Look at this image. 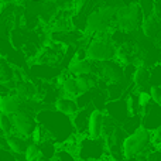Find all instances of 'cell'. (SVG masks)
Listing matches in <instances>:
<instances>
[{
    "label": "cell",
    "mask_w": 161,
    "mask_h": 161,
    "mask_svg": "<svg viewBox=\"0 0 161 161\" xmlns=\"http://www.w3.org/2000/svg\"><path fill=\"white\" fill-rule=\"evenodd\" d=\"M38 125L48 133L51 140L58 146L67 143L74 136H76L75 127L72 125V119L69 116L59 113L55 109L44 108L36 114Z\"/></svg>",
    "instance_id": "1"
},
{
    "label": "cell",
    "mask_w": 161,
    "mask_h": 161,
    "mask_svg": "<svg viewBox=\"0 0 161 161\" xmlns=\"http://www.w3.org/2000/svg\"><path fill=\"white\" fill-rule=\"evenodd\" d=\"M156 150L151 143V131L147 129L140 127L133 134H129L123 143V154L126 158H133V157H140L146 160V157Z\"/></svg>",
    "instance_id": "2"
},
{
    "label": "cell",
    "mask_w": 161,
    "mask_h": 161,
    "mask_svg": "<svg viewBox=\"0 0 161 161\" xmlns=\"http://www.w3.org/2000/svg\"><path fill=\"white\" fill-rule=\"evenodd\" d=\"M88 51V59L95 64L105 61H113L116 58L117 45L112 41V34L103 33L96 34L86 45Z\"/></svg>",
    "instance_id": "3"
},
{
    "label": "cell",
    "mask_w": 161,
    "mask_h": 161,
    "mask_svg": "<svg viewBox=\"0 0 161 161\" xmlns=\"http://www.w3.org/2000/svg\"><path fill=\"white\" fill-rule=\"evenodd\" d=\"M146 16L139 3L123 4L116 14V27L123 33H136L142 27Z\"/></svg>",
    "instance_id": "4"
},
{
    "label": "cell",
    "mask_w": 161,
    "mask_h": 161,
    "mask_svg": "<svg viewBox=\"0 0 161 161\" xmlns=\"http://www.w3.org/2000/svg\"><path fill=\"white\" fill-rule=\"evenodd\" d=\"M109 154L105 137H79L76 157L79 160H95L102 161Z\"/></svg>",
    "instance_id": "5"
},
{
    "label": "cell",
    "mask_w": 161,
    "mask_h": 161,
    "mask_svg": "<svg viewBox=\"0 0 161 161\" xmlns=\"http://www.w3.org/2000/svg\"><path fill=\"white\" fill-rule=\"evenodd\" d=\"M95 75L99 79L105 80L106 83H125V67L113 59V61H105L96 64V72Z\"/></svg>",
    "instance_id": "6"
},
{
    "label": "cell",
    "mask_w": 161,
    "mask_h": 161,
    "mask_svg": "<svg viewBox=\"0 0 161 161\" xmlns=\"http://www.w3.org/2000/svg\"><path fill=\"white\" fill-rule=\"evenodd\" d=\"M11 117H13L14 133L20 134V136L25 137V139H31L36 129L38 127V122L36 119V114L25 110V109H21L19 113H16Z\"/></svg>",
    "instance_id": "7"
},
{
    "label": "cell",
    "mask_w": 161,
    "mask_h": 161,
    "mask_svg": "<svg viewBox=\"0 0 161 161\" xmlns=\"http://www.w3.org/2000/svg\"><path fill=\"white\" fill-rule=\"evenodd\" d=\"M143 127L148 131H156L161 129V106L151 102L142 110Z\"/></svg>",
    "instance_id": "8"
},
{
    "label": "cell",
    "mask_w": 161,
    "mask_h": 161,
    "mask_svg": "<svg viewBox=\"0 0 161 161\" xmlns=\"http://www.w3.org/2000/svg\"><path fill=\"white\" fill-rule=\"evenodd\" d=\"M105 112L109 117L114 120L117 125L122 126L126 120L130 117L127 110V103L126 99H117V100H109L105 108Z\"/></svg>",
    "instance_id": "9"
},
{
    "label": "cell",
    "mask_w": 161,
    "mask_h": 161,
    "mask_svg": "<svg viewBox=\"0 0 161 161\" xmlns=\"http://www.w3.org/2000/svg\"><path fill=\"white\" fill-rule=\"evenodd\" d=\"M95 106L93 105H89L86 108H82L78 110V113L74 114L71 119H72V125L75 127V133L76 136L83 137V136H88L89 133V120H91V114L93 112Z\"/></svg>",
    "instance_id": "10"
},
{
    "label": "cell",
    "mask_w": 161,
    "mask_h": 161,
    "mask_svg": "<svg viewBox=\"0 0 161 161\" xmlns=\"http://www.w3.org/2000/svg\"><path fill=\"white\" fill-rule=\"evenodd\" d=\"M23 100L16 93H2L0 92V113L14 116L23 109Z\"/></svg>",
    "instance_id": "11"
},
{
    "label": "cell",
    "mask_w": 161,
    "mask_h": 161,
    "mask_svg": "<svg viewBox=\"0 0 161 161\" xmlns=\"http://www.w3.org/2000/svg\"><path fill=\"white\" fill-rule=\"evenodd\" d=\"M106 122V113L105 110L100 109H93L89 120V133L88 136L91 137H103V129H105Z\"/></svg>",
    "instance_id": "12"
},
{
    "label": "cell",
    "mask_w": 161,
    "mask_h": 161,
    "mask_svg": "<svg viewBox=\"0 0 161 161\" xmlns=\"http://www.w3.org/2000/svg\"><path fill=\"white\" fill-rule=\"evenodd\" d=\"M68 74H71L72 76H85V75H95L96 72V64L89 59H85V61H71L68 64L67 68Z\"/></svg>",
    "instance_id": "13"
},
{
    "label": "cell",
    "mask_w": 161,
    "mask_h": 161,
    "mask_svg": "<svg viewBox=\"0 0 161 161\" xmlns=\"http://www.w3.org/2000/svg\"><path fill=\"white\" fill-rule=\"evenodd\" d=\"M54 109L58 110L59 113L65 114V116H69L72 117L74 114L78 113L79 110V106H78V102H76L75 97H69V96H59L57 99V102L54 103Z\"/></svg>",
    "instance_id": "14"
},
{
    "label": "cell",
    "mask_w": 161,
    "mask_h": 161,
    "mask_svg": "<svg viewBox=\"0 0 161 161\" xmlns=\"http://www.w3.org/2000/svg\"><path fill=\"white\" fill-rule=\"evenodd\" d=\"M150 76H151V68L137 67L136 72L133 75V79H131L134 89L136 91H150V88H151Z\"/></svg>",
    "instance_id": "15"
},
{
    "label": "cell",
    "mask_w": 161,
    "mask_h": 161,
    "mask_svg": "<svg viewBox=\"0 0 161 161\" xmlns=\"http://www.w3.org/2000/svg\"><path fill=\"white\" fill-rule=\"evenodd\" d=\"M142 30L147 38L156 40L160 38V33H161V19L156 14H151V16L146 17L144 21L142 24Z\"/></svg>",
    "instance_id": "16"
},
{
    "label": "cell",
    "mask_w": 161,
    "mask_h": 161,
    "mask_svg": "<svg viewBox=\"0 0 161 161\" xmlns=\"http://www.w3.org/2000/svg\"><path fill=\"white\" fill-rule=\"evenodd\" d=\"M7 139V147L13 151L16 156H24L25 148L30 144L31 139H25V137L20 136L17 133H11L8 136H6Z\"/></svg>",
    "instance_id": "17"
},
{
    "label": "cell",
    "mask_w": 161,
    "mask_h": 161,
    "mask_svg": "<svg viewBox=\"0 0 161 161\" xmlns=\"http://www.w3.org/2000/svg\"><path fill=\"white\" fill-rule=\"evenodd\" d=\"M61 93L64 95V96L75 97V99L78 97L79 89H78V83H76L75 76H72L71 74L68 75V78L65 79V82L62 83V86H61Z\"/></svg>",
    "instance_id": "18"
},
{
    "label": "cell",
    "mask_w": 161,
    "mask_h": 161,
    "mask_svg": "<svg viewBox=\"0 0 161 161\" xmlns=\"http://www.w3.org/2000/svg\"><path fill=\"white\" fill-rule=\"evenodd\" d=\"M59 146L57 144L54 140H44V142L40 143V148H41V154L42 158H48V160H54L55 158V154L58 151Z\"/></svg>",
    "instance_id": "19"
},
{
    "label": "cell",
    "mask_w": 161,
    "mask_h": 161,
    "mask_svg": "<svg viewBox=\"0 0 161 161\" xmlns=\"http://www.w3.org/2000/svg\"><path fill=\"white\" fill-rule=\"evenodd\" d=\"M140 127H143V119L142 114L137 116H130L125 123L122 125V129L126 131L127 134H133L134 131H137Z\"/></svg>",
    "instance_id": "20"
},
{
    "label": "cell",
    "mask_w": 161,
    "mask_h": 161,
    "mask_svg": "<svg viewBox=\"0 0 161 161\" xmlns=\"http://www.w3.org/2000/svg\"><path fill=\"white\" fill-rule=\"evenodd\" d=\"M23 157H24V160H27V161H41L42 154H41V148H40L38 143L30 142V144L27 146L25 153Z\"/></svg>",
    "instance_id": "21"
},
{
    "label": "cell",
    "mask_w": 161,
    "mask_h": 161,
    "mask_svg": "<svg viewBox=\"0 0 161 161\" xmlns=\"http://www.w3.org/2000/svg\"><path fill=\"white\" fill-rule=\"evenodd\" d=\"M0 133L4 134V136L14 133V125H13V117L11 116L0 113Z\"/></svg>",
    "instance_id": "22"
},
{
    "label": "cell",
    "mask_w": 161,
    "mask_h": 161,
    "mask_svg": "<svg viewBox=\"0 0 161 161\" xmlns=\"http://www.w3.org/2000/svg\"><path fill=\"white\" fill-rule=\"evenodd\" d=\"M54 161H79V158L72 151L67 150L64 147H58V151H57Z\"/></svg>",
    "instance_id": "23"
},
{
    "label": "cell",
    "mask_w": 161,
    "mask_h": 161,
    "mask_svg": "<svg viewBox=\"0 0 161 161\" xmlns=\"http://www.w3.org/2000/svg\"><path fill=\"white\" fill-rule=\"evenodd\" d=\"M25 37L23 36L21 33H19V31L13 30L10 33V44L13 45L14 48H23V45L25 44Z\"/></svg>",
    "instance_id": "24"
},
{
    "label": "cell",
    "mask_w": 161,
    "mask_h": 161,
    "mask_svg": "<svg viewBox=\"0 0 161 161\" xmlns=\"http://www.w3.org/2000/svg\"><path fill=\"white\" fill-rule=\"evenodd\" d=\"M150 83L151 86H161V64H157L151 68Z\"/></svg>",
    "instance_id": "25"
},
{
    "label": "cell",
    "mask_w": 161,
    "mask_h": 161,
    "mask_svg": "<svg viewBox=\"0 0 161 161\" xmlns=\"http://www.w3.org/2000/svg\"><path fill=\"white\" fill-rule=\"evenodd\" d=\"M0 161H19V156L7 147H0Z\"/></svg>",
    "instance_id": "26"
},
{
    "label": "cell",
    "mask_w": 161,
    "mask_h": 161,
    "mask_svg": "<svg viewBox=\"0 0 161 161\" xmlns=\"http://www.w3.org/2000/svg\"><path fill=\"white\" fill-rule=\"evenodd\" d=\"M150 95L154 103L161 106V86H151L150 88Z\"/></svg>",
    "instance_id": "27"
},
{
    "label": "cell",
    "mask_w": 161,
    "mask_h": 161,
    "mask_svg": "<svg viewBox=\"0 0 161 161\" xmlns=\"http://www.w3.org/2000/svg\"><path fill=\"white\" fill-rule=\"evenodd\" d=\"M151 143H153L154 148L161 150V129L156 131H151Z\"/></svg>",
    "instance_id": "28"
},
{
    "label": "cell",
    "mask_w": 161,
    "mask_h": 161,
    "mask_svg": "<svg viewBox=\"0 0 161 161\" xmlns=\"http://www.w3.org/2000/svg\"><path fill=\"white\" fill-rule=\"evenodd\" d=\"M144 161H161V150H153L147 157H146Z\"/></svg>",
    "instance_id": "29"
},
{
    "label": "cell",
    "mask_w": 161,
    "mask_h": 161,
    "mask_svg": "<svg viewBox=\"0 0 161 161\" xmlns=\"http://www.w3.org/2000/svg\"><path fill=\"white\" fill-rule=\"evenodd\" d=\"M50 2H51V3H54V4H57V3H59L61 0H50Z\"/></svg>",
    "instance_id": "30"
},
{
    "label": "cell",
    "mask_w": 161,
    "mask_h": 161,
    "mask_svg": "<svg viewBox=\"0 0 161 161\" xmlns=\"http://www.w3.org/2000/svg\"><path fill=\"white\" fill-rule=\"evenodd\" d=\"M19 161H27V160H24V157L23 156H19Z\"/></svg>",
    "instance_id": "31"
},
{
    "label": "cell",
    "mask_w": 161,
    "mask_h": 161,
    "mask_svg": "<svg viewBox=\"0 0 161 161\" xmlns=\"http://www.w3.org/2000/svg\"><path fill=\"white\" fill-rule=\"evenodd\" d=\"M41 161H54V160H48V158H41Z\"/></svg>",
    "instance_id": "32"
},
{
    "label": "cell",
    "mask_w": 161,
    "mask_h": 161,
    "mask_svg": "<svg viewBox=\"0 0 161 161\" xmlns=\"http://www.w3.org/2000/svg\"><path fill=\"white\" fill-rule=\"evenodd\" d=\"M79 161H95V160H79Z\"/></svg>",
    "instance_id": "33"
},
{
    "label": "cell",
    "mask_w": 161,
    "mask_h": 161,
    "mask_svg": "<svg viewBox=\"0 0 161 161\" xmlns=\"http://www.w3.org/2000/svg\"><path fill=\"white\" fill-rule=\"evenodd\" d=\"M160 40H161V33H160Z\"/></svg>",
    "instance_id": "34"
}]
</instances>
